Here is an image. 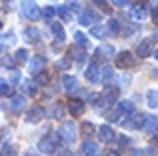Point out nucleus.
<instances>
[{
	"label": "nucleus",
	"instance_id": "obj_1",
	"mask_svg": "<svg viewBox=\"0 0 158 156\" xmlns=\"http://www.w3.org/2000/svg\"><path fill=\"white\" fill-rule=\"evenodd\" d=\"M60 138H58V134H46L44 138H40V142H38V150L42 154H56L58 152V146H60Z\"/></svg>",
	"mask_w": 158,
	"mask_h": 156
},
{
	"label": "nucleus",
	"instance_id": "obj_2",
	"mask_svg": "<svg viewBox=\"0 0 158 156\" xmlns=\"http://www.w3.org/2000/svg\"><path fill=\"white\" fill-rule=\"evenodd\" d=\"M120 98V88H116V86H108L104 88V92L100 94V100H96L98 108H108V106L116 104Z\"/></svg>",
	"mask_w": 158,
	"mask_h": 156
},
{
	"label": "nucleus",
	"instance_id": "obj_3",
	"mask_svg": "<svg viewBox=\"0 0 158 156\" xmlns=\"http://www.w3.org/2000/svg\"><path fill=\"white\" fill-rule=\"evenodd\" d=\"M20 10H22V16L28 20H38L40 18V8L34 0H20Z\"/></svg>",
	"mask_w": 158,
	"mask_h": 156
},
{
	"label": "nucleus",
	"instance_id": "obj_4",
	"mask_svg": "<svg viewBox=\"0 0 158 156\" xmlns=\"http://www.w3.org/2000/svg\"><path fill=\"white\" fill-rule=\"evenodd\" d=\"M58 138L64 142H74V138H76V126H74L72 120H66L60 124V128H58Z\"/></svg>",
	"mask_w": 158,
	"mask_h": 156
},
{
	"label": "nucleus",
	"instance_id": "obj_5",
	"mask_svg": "<svg viewBox=\"0 0 158 156\" xmlns=\"http://www.w3.org/2000/svg\"><path fill=\"white\" fill-rule=\"evenodd\" d=\"M78 22L82 24V26H96L98 22H100V14L98 12H94L92 8H88V10L80 12V16H78Z\"/></svg>",
	"mask_w": 158,
	"mask_h": 156
},
{
	"label": "nucleus",
	"instance_id": "obj_6",
	"mask_svg": "<svg viewBox=\"0 0 158 156\" xmlns=\"http://www.w3.org/2000/svg\"><path fill=\"white\" fill-rule=\"evenodd\" d=\"M154 42H156V34H152V36H148V38H144L142 42L136 46V56H140V58H148V56H150L152 46H154Z\"/></svg>",
	"mask_w": 158,
	"mask_h": 156
},
{
	"label": "nucleus",
	"instance_id": "obj_7",
	"mask_svg": "<svg viewBox=\"0 0 158 156\" xmlns=\"http://www.w3.org/2000/svg\"><path fill=\"white\" fill-rule=\"evenodd\" d=\"M44 116H46V110H44L40 104H34L26 114H24V120H26L28 124H36V122H40Z\"/></svg>",
	"mask_w": 158,
	"mask_h": 156
},
{
	"label": "nucleus",
	"instance_id": "obj_8",
	"mask_svg": "<svg viewBox=\"0 0 158 156\" xmlns=\"http://www.w3.org/2000/svg\"><path fill=\"white\" fill-rule=\"evenodd\" d=\"M114 58H116V66L118 68H132L136 64V56L128 50H122L120 54H116Z\"/></svg>",
	"mask_w": 158,
	"mask_h": 156
},
{
	"label": "nucleus",
	"instance_id": "obj_9",
	"mask_svg": "<svg viewBox=\"0 0 158 156\" xmlns=\"http://www.w3.org/2000/svg\"><path fill=\"white\" fill-rule=\"evenodd\" d=\"M86 80L90 82V84H96V82H100V66H98L96 60H92V62L88 64V68H86Z\"/></svg>",
	"mask_w": 158,
	"mask_h": 156
},
{
	"label": "nucleus",
	"instance_id": "obj_10",
	"mask_svg": "<svg viewBox=\"0 0 158 156\" xmlns=\"http://www.w3.org/2000/svg\"><path fill=\"white\" fill-rule=\"evenodd\" d=\"M84 110H86V104L82 100H78V98H72V100L68 102V112L72 114V116H82L84 114Z\"/></svg>",
	"mask_w": 158,
	"mask_h": 156
},
{
	"label": "nucleus",
	"instance_id": "obj_11",
	"mask_svg": "<svg viewBox=\"0 0 158 156\" xmlns=\"http://www.w3.org/2000/svg\"><path fill=\"white\" fill-rule=\"evenodd\" d=\"M80 152H82V156H98L100 148H98L96 142H92V140H84V142H82V146H80Z\"/></svg>",
	"mask_w": 158,
	"mask_h": 156
},
{
	"label": "nucleus",
	"instance_id": "obj_12",
	"mask_svg": "<svg viewBox=\"0 0 158 156\" xmlns=\"http://www.w3.org/2000/svg\"><path fill=\"white\" fill-rule=\"evenodd\" d=\"M24 42H30V44H34V42H38L40 40V28H36V26H28V28H24Z\"/></svg>",
	"mask_w": 158,
	"mask_h": 156
},
{
	"label": "nucleus",
	"instance_id": "obj_13",
	"mask_svg": "<svg viewBox=\"0 0 158 156\" xmlns=\"http://www.w3.org/2000/svg\"><path fill=\"white\" fill-rule=\"evenodd\" d=\"M144 118H146V114H142V112H132L130 114V120L132 122H126V126H130V128H134V130H142Z\"/></svg>",
	"mask_w": 158,
	"mask_h": 156
},
{
	"label": "nucleus",
	"instance_id": "obj_14",
	"mask_svg": "<svg viewBox=\"0 0 158 156\" xmlns=\"http://www.w3.org/2000/svg\"><path fill=\"white\" fill-rule=\"evenodd\" d=\"M98 134H100V140L106 142V144H108V142H114V140H116V138H114L116 132H114V130H112L108 124H102L100 128H98Z\"/></svg>",
	"mask_w": 158,
	"mask_h": 156
},
{
	"label": "nucleus",
	"instance_id": "obj_15",
	"mask_svg": "<svg viewBox=\"0 0 158 156\" xmlns=\"http://www.w3.org/2000/svg\"><path fill=\"white\" fill-rule=\"evenodd\" d=\"M46 66V58L44 56H34V58L30 60V66H28V70L32 72V74H38L42 68Z\"/></svg>",
	"mask_w": 158,
	"mask_h": 156
},
{
	"label": "nucleus",
	"instance_id": "obj_16",
	"mask_svg": "<svg viewBox=\"0 0 158 156\" xmlns=\"http://www.w3.org/2000/svg\"><path fill=\"white\" fill-rule=\"evenodd\" d=\"M106 34L120 36V34H122V24H120L116 18H110V20H108V24H106Z\"/></svg>",
	"mask_w": 158,
	"mask_h": 156
},
{
	"label": "nucleus",
	"instance_id": "obj_17",
	"mask_svg": "<svg viewBox=\"0 0 158 156\" xmlns=\"http://www.w3.org/2000/svg\"><path fill=\"white\" fill-rule=\"evenodd\" d=\"M72 56H74V60H76L78 64H84V60H86V52H84V48L72 46V48L68 50V58L72 60Z\"/></svg>",
	"mask_w": 158,
	"mask_h": 156
},
{
	"label": "nucleus",
	"instance_id": "obj_18",
	"mask_svg": "<svg viewBox=\"0 0 158 156\" xmlns=\"http://www.w3.org/2000/svg\"><path fill=\"white\" fill-rule=\"evenodd\" d=\"M62 84H64V90L66 92H78V88H80V86H78V80L74 76H64L62 78Z\"/></svg>",
	"mask_w": 158,
	"mask_h": 156
},
{
	"label": "nucleus",
	"instance_id": "obj_19",
	"mask_svg": "<svg viewBox=\"0 0 158 156\" xmlns=\"http://www.w3.org/2000/svg\"><path fill=\"white\" fill-rule=\"evenodd\" d=\"M24 104H26V100H24L22 94L10 98V110H12V112H22V110H24Z\"/></svg>",
	"mask_w": 158,
	"mask_h": 156
},
{
	"label": "nucleus",
	"instance_id": "obj_20",
	"mask_svg": "<svg viewBox=\"0 0 158 156\" xmlns=\"http://www.w3.org/2000/svg\"><path fill=\"white\" fill-rule=\"evenodd\" d=\"M50 28H52V34H54V38H56V42L62 44V42H64V38H66L62 24L60 22H50Z\"/></svg>",
	"mask_w": 158,
	"mask_h": 156
},
{
	"label": "nucleus",
	"instance_id": "obj_21",
	"mask_svg": "<svg viewBox=\"0 0 158 156\" xmlns=\"http://www.w3.org/2000/svg\"><path fill=\"white\" fill-rule=\"evenodd\" d=\"M96 56H98V58H114V56H116V50H114V46H112V44H104V46H100L96 50Z\"/></svg>",
	"mask_w": 158,
	"mask_h": 156
},
{
	"label": "nucleus",
	"instance_id": "obj_22",
	"mask_svg": "<svg viewBox=\"0 0 158 156\" xmlns=\"http://www.w3.org/2000/svg\"><path fill=\"white\" fill-rule=\"evenodd\" d=\"M116 112H118L120 116H130V114L134 112V104H132L130 100H122L118 104V110H116Z\"/></svg>",
	"mask_w": 158,
	"mask_h": 156
},
{
	"label": "nucleus",
	"instance_id": "obj_23",
	"mask_svg": "<svg viewBox=\"0 0 158 156\" xmlns=\"http://www.w3.org/2000/svg\"><path fill=\"white\" fill-rule=\"evenodd\" d=\"M46 114H48L50 118H58V120H60V118L64 116V106H62V102H54Z\"/></svg>",
	"mask_w": 158,
	"mask_h": 156
},
{
	"label": "nucleus",
	"instance_id": "obj_24",
	"mask_svg": "<svg viewBox=\"0 0 158 156\" xmlns=\"http://www.w3.org/2000/svg\"><path fill=\"white\" fill-rule=\"evenodd\" d=\"M146 16V10H144V4H134L130 8V18L132 20H142Z\"/></svg>",
	"mask_w": 158,
	"mask_h": 156
},
{
	"label": "nucleus",
	"instance_id": "obj_25",
	"mask_svg": "<svg viewBox=\"0 0 158 156\" xmlns=\"http://www.w3.org/2000/svg\"><path fill=\"white\" fill-rule=\"evenodd\" d=\"M14 42H16L14 32H8V34L0 36V52H4V50H6V46H10V44H14Z\"/></svg>",
	"mask_w": 158,
	"mask_h": 156
},
{
	"label": "nucleus",
	"instance_id": "obj_26",
	"mask_svg": "<svg viewBox=\"0 0 158 156\" xmlns=\"http://www.w3.org/2000/svg\"><path fill=\"white\" fill-rule=\"evenodd\" d=\"M144 130H146L148 134H156V116H148L146 114V118H144V126H142Z\"/></svg>",
	"mask_w": 158,
	"mask_h": 156
},
{
	"label": "nucleus",
	"instance_id": "obj_27",
	"mask_svg": "<svg viewBox=\"0 0 158 156\" xmlns=\"http://www.w3.org/2000/svg\"><path fill=\"white\" fill-rule=\"evenodd\" d=\"M48 80H50V74L42 70L40 74H36V78H34V82H32V84H34V86H38V88H44V86L48 84Z\"/></svg>",
	"mask_w": 158,
	"mask_h": 156
},
{
	"label": "nucleus",
	"instance_id": "obj_28",
	"mask_svg": "<svg viewBox=\"0 0 158 156\" xmlns=\"http://www.w3.org/2000/svg\"><path fill=\"white\" fill-rule=\"evenodd\" d=\"M146 104L150 106L152 110L158 106V96H156V90H154V88H150V90L146 92Z\"/></svg>",
	"mask_w": 158,
	"mask_h": 156
},
{
	"label": "nucleus",
	"instance_id": "obj_29",
	"mask_svg": "<svg viewBox=\"0 0 158 156\" xmlns=\"http://www.w3.org/2000/svg\"><path fill=\"white\" fill-rule=\"evenodd\" d=\"M20 90H22V96H24V94H26V96H34V94H36L34 84H32V82H28V80H24L22 84H20Z\"/></svg>",
	"mask_w": 158,
	"mask_h": 156
},
{
	"label": "nucleus",
	"instance_id": "obj_30",
	"mask_svg": "<svg viewBox=\"0 0 158 156\" xmlns=\"http://www.w3.org/2000/svg\"><path fill=\"white\" fill-rule=\"evenodd\" d=\"M54 14H58L62 20H64V22L72 20V14L68 12V8H66V6H56V8H54Z\"/></svg>",
	"mask_w": 158,
	"mask_h": 156
},
{
	"label": "nucleus",
	"instance_id": "obj_31",
	"mask_svg": "<svg viewBox=\"0 0 158 156\" xmlns=\"http://www.w3.org/2000/svg\"><path fill=\"white\" fill-rule=\"evenodd\" d=\"M90 34H92L94 38H104L106 36V28L102 26V24H96V26L90 28Z\"/></svg>",
	"mask_w": 158,
	"mask_h": 156
},
{
	"label": "nucleus",
	"instance_id": "obj_32",
	"mask_svg": "<svg viewBox=\"0 0 158 156\" xmlns=\"http://www.w3.org/2000/svg\"><path fill=\"white\" fill-rule=\"evenodd\" d=\"M100 78L104 82H110L112 78H114V70H112V66H104V68H102V70H100Z\"/></svg>",
	"mask_w": 158,
	"mask_h": 156
},
{
	"label": "nucleus",
	"instance_id": "obj_33",
	"mask_svg": "<svg viewBox=\"0 0 158 156\" xmlns=\"http://www.w3.org/2000/svg\"><path fill=\"white\" fill-rule=\"evenodd\" d=\"M94 130H96V128H94V124H92V122H84V124H82V136H86V138H88V136H92V134H94Z\"/></svg>",
	"mask_w": 158,
	"mask_h": 156
},
{
	"label": "nucleus",
	"instance_id": "obj_34",
	"mask_svg": "<svg viewBox=\"0 0 158 156\" xmlns=\"http://www.w3.org/2000/svg\"><path fill=\"white\" fill-rule=\"evenodd\" d=\"M14 60H16V62H26V60H28V50H26V48H20V50H16Z\"/></svg>",
	"mask_w": 158,
	"mask_h": 156
},
{
	"label": "nucleus",
	"instance_id": "obj_35",
	"mask_svg": "<svg viewBox=\"0 0 158 156\" xmlns=\"http://www.w3.org/2000/svg\"><path fill=\"white\" fill-rule=\"evenodd\" d=\"M0 156H18V152H16V148L12 144H4L2 146V152H0Z\"/></svg>",
	"mask_w": 158,
	"mask_h": 156
},
{
	"label": "nucleus",
	"instance_id": "obj_36",
	"mask_svg": "<svg viewBox=\"0 0 158 156\" xmlns=\"http://www.w3.org/2000/svg\"><path fill=\"white\" fill-rule=\"evenodd\" d=\"M74 38L78 40V48H86L88 46V38H86L82 32H74Z\"/></svg>",
	"mask_w": 158,
	"mask_h": 156
},
{
	"label": "nucleus",
	"instance_id": "obj_37",
	"mask_svg": "<svg viewBox=\"0 0 158 156\" xmlns=\"http://www.w3.org/2000/svg\"><path fill=\"white\" fill-rule=\"evenodd\" d=\"M72 66V60L66 56V58H62V60H58L56 62V68H60V70H66V68H70Z\"/></svg>",
	"mask_w": 158,
	"mask_h": 156
},
{
	"label": "nucleus",
	"instance_id": "obj_38",
	"mask_svg": "<svg viewBox=\"0 0 158 156\" xmlns=\"http://www.w3.org/2000/svg\"><path fill=\"white\" fill-rule=\"evenodd\" d=\"M94 4H96V6L100 8V10L104 12V14H112V8L108 6V4L104 2V0H94Z\"/></svg>",
	"mask_w": 158,
	"mask_h": 156
},
{
	"label": "nucleus",
	"instance_id": "obj_39",
	"mask_svg": "<svg viewBox=\"0 0 158 156\" xmlns=\"http://www.w3.org/2000/svg\"><path fill=\"white\" fill-rule=\"evenodd\" d=\"M10 92H12L10 84H8L6 80H0V96H6V94H10Z\"/></svg>",
	"mask_w": 158,
	"mask_h": 156
},
{
	"label": "nucleus",
	"instance_id": "obj_40",
	"mask_svg": "<svg viewBox=\"0 0 158 156\" xmlns=\"http://www.w3.org/2000/svg\"><path fill=\"white\" fill-rule=\"evenodd\" d=\"M2 66L4 68H14L16 66V60L12 58V56H4V58H2Z\"/></svg>",
	"mask_w": 158,
	"mask_h": 156
},
{
	"label": "nucleus",
	"instance_id": "obj_41",
	"mask_svg": "<svg viewBox=\"0 0 158 156\" xmlns=\"http://www.w3.org/2000/svg\"><path fill=\"white\" fill-rule=\"evenodd\" d=\"M40 16H44L46 20H50L52 16H54V8H52V6H46L44 10H40Z\"/></svg>",
	"mask_w": 158,
	"mask_h": 156
},
{
	"label": "nucleus",
	"instance_id": "obj_42",
	"mask_svg": "<svg viewBox=\"0 0 158 156\" xmlns=\"http://www.w3.org/2000/svg\"><path fill=\"white\" fill-rule=\"evenodd\" d=\"M78 0H68V4H66V8H70V10H78Z\"/></svg>",
	"mask_w": 158,
	"mask_h": 156
},
{
	"label": "nucleus",
	"instance_id": "obj_43",
	"mask_svg": "<svg viewBox=\"0 0 158 156\" xmlns=\"http://www.w3.org/2000/svg\"><path fill=\"white\" fill-rule=\"evenodd\" d=\"M126 144H128V138L124 136V134H120V138H118V146H120V148H124Z\"/></svg>",
	"mask_w": 158,
	"mask_h": 156
},
{
	"label": "nucleus",
	"instance_id": "obj_44",
	"mask_svg": "<svg viewBox=\"0 0 158 156\" xmlns=\"http://www.w3.org/2000/svg\"><path fill=\"white\" fill-rule=\"evenodd\" d=\"M130 156H144V150H140V148H132V150H130Z\"/></svg>",
	"mask_w": 158,
	"mask_h": 156
},
{
	"label": "nucleus",
	"instance_id": "obj_45",
	"mask_svg": "<svg viewBox=\"0 0 158 156\" xmlns=\"http://www.w3.org/2000/svg\"><path fill=\"white\" fill-rule=\"evenodd\" d=\"M102 156H120V152H118V150H104Z\"/></svg>",
	"mask_w": 158,
	"mask_h": 156
},
{
	"label": "nucleus",
	"instance_id": "obj_46",
	"mask_svg": "<svg viewBox=\"0 0 158 156\" xmlns=\"http://www.w3.org/2000/svg\"><path fill=\"white\" fill-rule=\"evenodd\" d=\"M112 4H114V6H126L128 0H112Z\"/></svg>",
	"mask_w": 158,
	"mask_h": 156
},
{
	"label": "nucleus",
	"instance_id": "obj_47",
	"mask_svg": "<svg viewBox=\"0 0 158 156\" xmlns=\"http://www.w3.org/2000/svg\"><path fill=\"white\" fill-rule=\"evenodd\" d=\"M56 156H76V154H74L72 150H62V152H58Z\"/></svg>",
	"mask_w": 158,
	"mask_h": 156
},
{
	"label": "nucleus",
	"instance_id": "obj_48",
	"mask_svg": "<svg viewBox=\"0 0 158 156\" xmlns=\"http://www.w3.org/2000/svg\"><path fill=\"white\" fill-rule=\"evenodd\" d=\"M146 152H148L146 156H156V150L152 148V146H148V148H146Z\"/></svg>",
	"mask_w": 158,
	"mask_h": 156
},
{
	"label": "nucleus",
	"instance_id": "obj_49",
	"mask_svg": "<svg viewBox=\"0 0 158 156\" xmlns=\"http://www.w3.org/2000/svg\"><path fill=\"white\" fill-rule=\"evenodd\" d=\"M150 16H152V20H156V6L150 8Z\"/></svg>",
	"mask_w": 158,
	"mask_h": 156
},
{
	"label": "nucleus",
	"instance_id": "obj_50",
	"mask_svg": "<svg viewBox=\"0 0 158 156\" xmlns=\"http://www.w3.org/2000/svg\"><path fill=\"white\" fill-rule=\"evenodd\" d=\"M24 156H40V154H38V152H34V150H28V152L24 154Z\"/></svg>",
	"mask_w": 158,
	"mask_h": 156
},
{
	"label": "nucleus",
	"instance_id": "obj_51",
	"mask_svg": "<svg viewBox=\"0 0 158 156\" xmlns=\"http://www.w3.org/2000/svg\"><path fill=\"white\" fill-rule=\"evenodd\" d=\"M0 30H2V22H0Z\"/></svg>",
	"mask_w": 158,
	"mask_h": 156
},
{
	"label": "nucleus",
	"instance_id": "obj_52",
	"mask_svg": "<svg viewBox=\"0 0 158 156\" xmlns=\"http://www.w3.org/2000/svg\"><path fill=\"white\" fill-rule=\"evenodd\" d=\"M0 138H2V136H0Z\"/></svg>",
	"mask_w": 158,
	"mask_h": 156
}]
</instances>
